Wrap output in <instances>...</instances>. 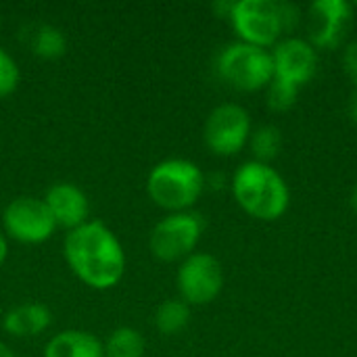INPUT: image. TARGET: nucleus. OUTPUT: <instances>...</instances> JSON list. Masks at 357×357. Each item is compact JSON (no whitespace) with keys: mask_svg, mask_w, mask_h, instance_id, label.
Returning <instances> with one entry per match:
<instances>
[{"mask_svg":"<svg viewBox=\"0 0 357 357\" xmlns=\"http://www.w3.org/2000/svg\"><path fill=\"white\" fill-rule=\"evenodd\" d=\"M349 205H351V209L357 213V184L354 186V190H351V197H349Z\"/></svg>","mask_w":357,"mask_h":357,"instance_id":"27","label":"nucleus"},{"mask_svg":"<svg viewBox=\"0 0 357 357\" xmlns=\"http://www.w3.org/2000/svg\"><path fill=\"white\" fill-rule=\"evenodd\" d=\"M270 52L276 79H282L299 90L314 79L318 71V50L305 38L284 36L274 48H270Z\"/></svg>","mask_w":357,"mask_h":357,"instance_id":"11","label":"nucleus"},{"mask_svg":"<svg viewBox=\"0 0 357 357\" xmlns=\"http://www.w3.org/2000/svg\"><path fill=\"white\" fill-rule=\"evenodd\" d=\"M6 257H8V238H6V234L2 232V228H0V268L4 266Z\"/></svg>","mask_w":357,"mask_h":357,"instance_id":"24","label":"nucleus"},{"mask_svg":"<svg viewBox=\"0 0 357 357\" xmlns=\"http://www.w3.org/2000/svg\"><path fill=\"white\" fill-rule=\"evenodd\" d=\"M349 111H351L354 121H357V90H356V94L351 96V107H349Z\"/></svg>","mask_w":357,"mask_h":357,"instance_id":"26","label":"nucleus"},{"mask_svg":"<svg viewBox=\"0 0 357 357\" xmlns=\"http://www.w3.org/2000/svg\"><path fill=\"white\" fill-rule=\"evenodd\" d=\"M205 184L207 178L195 161L172 157L151 167L146 176V195L165 213L192 211L205 192Z\"/></svg>","mask_w":357,"mask_h":357,"instance_id":"3","label":"nucleus"},{"mask_svg":"<svg viewBox=\"0 0 357 357\" xmlns=\"http://www.w3.org/2000/svg\"><path fill=\"white\" fill-rule=\"evenodd\" d=\"M0 357H17V356H15V351H13L6 343H2V341H0Z\"/></svg>","mask_w":357,"mask_h":357,"instance_id":"25","label":"nucleus"},{"mask_svg":"<svg viewBox=\"0 0 357 357\" xmlns=\"http://www.w3.org/2000/svg\"><path fill=\"white\" fill-rule=\"evenodd\" d=\"M63 259L71 274L92 291H111L126 274L123 245L100 220H88L65 234Z\"/></svg>","mask_w":357,"mask_h":357,"instance_id":"1","label":"nucleus"},{"mask_svg":"<svg viewBox=\"0 0 357 357\" xmlns=\"http://www.w3.org/2000/svg\"><path fill=\"white\" fill-rule=\"evenodd\" d=\"M232 6H234V2H215L213 4V10H215V15L220 17V19H228L230 17V13H232Z\"/></svg>","mask_w":357,"mask_h":357,"instance_id":"23","label":"nucleus"},{"mask_svg":"<svg viewBox=\"0 0 357 357\" xmlns=\"http://www.w3.org/2000/svg\"><path fill=\"white\" fill-rule=\"evenodd\" d=\"M297 96H299V88H295L282 79H276V77L266 88V102H268L270 111H274V113H284V111L293 109L297 102Z\"/></svg>","mask_w":357,"mask_h":357,"instance_id":"19","label":"nucleus"},{"mask_svg":"<svg viewBox=\"0 0 357 357\" xmlns=\"http://www.w3.org/2000/svg\"><path fill=\"white\" fill-rule=\"evenodd\" d=\"M31 52L44 61L61 59L67 52V38L65 33L50 23H42L31 33Z\"/></svg>","mask_w":357,"mask_h":357,"instance_id":"17","label":"nucleus"},{"mask_svg":"<svg viewBox=\"0 0 357 357\" xmlns=\"http://www.w3.org/2000/svg\"><path fill=\"white\" fill-rule=\"evenodd\" d=\"M52 326V312L44 303L25 301L2 316V331L13 339H33Z\"/></svg>","mask_w":357,"mask_h":357,"instance_id":"13","label":"nucleus"},{"mask_svg":"<svg viewBox=\"0 0 357 357\" xmlns=\"http://www.w3.org/2000/svg\"><path fill=\"white\" fill-rule=\"evenodd\" d=\"M343 69L357 88V40L349 42L343 50Z\"/></svg>","mask_w":357,"mask_h":357,"instance_id":"22","label":"nucleus"},{"mask_svg":"<svg viewBox=\"0 0 357 357\" xmlns=\"http://www.w3.org/2000/svg\"><path fill=\"white\" fill-rule=\"evenodd\" d=\"M238 42L259 48H274L284 38L278 2L274 0H234L228 17Z\"/></svg>","mask_w":357,"mask_h":357,"instance_id":"6","label":"nucleus"},{"mask_svg":"<svg viewBox=\"0 0 357 357\" xmlns=\"http://www.w3.org/2000/svg\"><path fill=\"white\" fill-rule=\"evenodd\" d=\"M21 82V69L15 56L0 46V100L10 96Z\"/></svg>","mask_w":357,"mask_h":357,"instance_id":"20","label":"nucleus"},{"mask_svg":"<svg viewBox=\"0 0 357 357\" xmlns=\"http://www.w3.org/2000/svg\"><path fill=\"white\" fill-rule=\"evenodd\" d=\"M42 357H105V345L90 331L67 328L46 341Z\"/></svg>","mask_w":357,"mask_h":357,"instance_id":"14","label":"nucleus"},{"mask_svg":"<svg viewBox=\"0 0 357 357\" xmlns=\"http://www.w3.org/2000/svg\"><path fill=\"white\" fill-rule=\"evenodd\" d=\"M354 6H356V8H357V2H356V4H354Z\"/></svg>","mask_w":357,"mask_h":357,"instance_id":"28","label":"nucleus"},{"mask_svg":"<svg viewBox=\"0 0 357 357\" xmlns=\"http://www.w3.org/2000/svg\"><path fill=\"white\" fill-rule=\"evenodd\" d=\"M215 71L222 82L241 92L266 90L274 79L272 52L245 42L226 44L215 59Z\"/></svg>","mask_w":357,"mask_h":357,"instance_id":"4","label":"nucleus"},{"mask_svg":"<svg viewBox=\"0 0 357 357\" xmlns=\"http://www.w3.org/2000/svg\"><path fill=\"white\" fill-rule=\"evenodd\" d=\"M42 201L46 203L56 228L69 232L90 220V201L84 188L73 182H54L46 188Z\"/></svg>","mask_w":357,"mask_h":357,"instance_id":"12","label":"nucleus"},{"mask_svg":"<svg viewBox=\"0 0 357 357\" xmlns=\"http://www.w3.org/2000/svg\"><path fill=\"white\" fill-rule=\"evenodd\" d=\"M249 146H251L255 161L270 163L272 159L278 157L282 149V134L276 126H259L251 132Z\"/></svg>","mask_w":357,"mask_h":357,"instance_id":"18","label":"nucleus"},{"mask_svg":"<svg viewBox=\"0 0 357 357\" xmlns=\"http://www.w3.org/2000/svg\"><path fill=\"white\" fill-rule=\"evenodd\" d=\"M2 232L21 245H42L59 230L42 197L23 195L13 199L2 211Z\"/></svg>","mask_w":357,"mask_h":357,"instance_id":"8","label":"nucleus"},{"mask_svg":"<svg viewBox=\"0 0 357 357\" xmlns=\"http://www.w3.org/2000/svg\"><path fill=\"white\" fill-rule=\"evenodd\" d=\"M203 230L205 222L197 211L167 213L153 226L149 234L151 255L163 264H180L197 251Z\"/></svg>","mask_w":357,"mask_h":357,"instance_id":"5","label":"nucleus"},{"mask_svg":"<svg viewBox=\"0 0 357 357\" xmlns=\"http://www.w3.org/2000/svg\"><path fill=\"white\" fill-rule=\"evenodd\" d=\"M153 322L155 328L165 337L180 335L190 324V305H186L182 299H167L155 310Z\"/></svg>","mask_w":357,"mask_h":357,"instance_id":"16","label":"nucleus"},{"mask_svg":"<svg viewBox=\"0 0 357 357\" xmlns=\"http://www.w3.org/2000/svg\"><path fill=\"white\" fill-rule=\"evenodd\" d=\"M178 299L186 305H209L224 289V268L211 253L195 251L180 261L176 272Z\"/></svg>","mask_w":357,"mask_h":357,"instance_id":"9","label":"nucleus"},{"mask_svg":"<svg viewBox=\"0 0 357 357\" xmlns=\"http://www.w3.org/2000/svg\"><path fill=\"white\" fill-rule=\"evenodd\" d=\"M102 345L105 357H144L146 351V341L142 333L132 326H119L111 331Z\"/></svg>","mask_w":357,"mask_h":357,"instance_id":"15","label":"nucleus"},{"mask_svg":"<svg viewBox=\"0 0 357 357\" xmlns=\"http://www.w3.org/2000/svg\"><path fill=\"white\" fill-rule=\"evenodd\" d=\"M251 132L249 111L236 102H222L205 119L203 142L218 157H234L249 144Z\"/></svg>","mask_w":357,"mask_h":357,"instance_id":"7","label":"nucleus"},{"mask_svg":"<svg viewBox=\"0 0 357 357\" xmlns=\"http://www.w3.org/2000/svg\"><path fill=\"white\" fill-rule=\"evenodd\" d=\"M356 6L347 0H314L305 13L307 42L316 50H337L349 36Z\"/></svg>","mask_w":357,"mask_h":357,"instance_id":"10","label":"nucleus"},{"mask_svg":"<svg viewBox=\"0 0 357 357\" xmlns=\"http://www.w3.org/2000/svg\"><path fill=\"white\" fill-rule=\"evenodd\" d=\"M278 13H280V21H282V29H284V36L291 33L303 19V13L297 4L293 2H278Z\"/></svg>","mask_w":357,"mask_h":357,"instance_id":"21","label":"nucleus"},{"mask_svg":"<svg viewBox=\"0 0 357 357\" xmlns=\"http://www.w3.org/2000/svg\"><path fill=\"white\" fill-rule=\"evenodd\" d=\"M230 186L236 205L259 222H276L289 211V184L270 163L245 161L236 167Z\"/></svg>","mask_w":357,"mask_h":357,"instance_id":"2","label":"nucleus"}]
</instances>
